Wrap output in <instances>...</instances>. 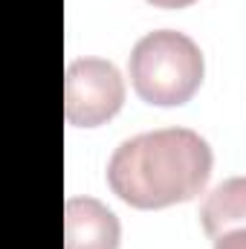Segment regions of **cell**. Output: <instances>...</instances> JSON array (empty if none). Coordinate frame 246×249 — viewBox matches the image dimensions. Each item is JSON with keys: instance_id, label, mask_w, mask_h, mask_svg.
<instances>
[{"instance_id": "cell-4", "label": "cell", "mask_w": 246, "mask_h": 249, "mask_svg": "<svg viewBox=\"0 0 246 249\" xmlns=\"http://www.w3.org/2000/svg\"><path fill=\"white\" fill-rule=\"evenodd\" d=\"M119 217L96 197H70L64 203V249H119Z\"/></svg>"}, {"instance_id": "cell-7", "label": "cell", "mask_w": 246, "mask_h": 249, "mask_svg": "<svg viewBox=\"0 0 246 249\" xmlns=\"http://www.w3.org/2000/svg\"><path fill=\"white\" fill-rule=\"evenodd\" d=\"M148 3H154V6H159V9H183V6H191V3H197V0H148Z\"/></svg>"}, {"instance_id": "cell-3", "label": "cell", "mask_w": 246, "mask_h": 249, "mask_svg": "<svg viewBox=\"0 0 246 249\" xmlns=\"http://www.w3.org/2000/svg\"><path fill=\"white\" fill-rule=\"evenodd\" d=\"M124 105V81L105 58H78L64 75V116L72 127H99Z\"/></svg>"}, {"instance_id": "cell-6", "label": "cell", "mask_w": 246, "mask_h": 249, "mask_svg": "<svg viewBox=\"0 0 246 249\" xmlns=\"http://www.w3.org/2000/svg\"><path fill=\"white\" fill-rule=\"evenodd\" d=\"M244 247H246L244 229H232V232L220 235V238H217V244H214V249H244Z\"/></svg>"}, {"instance_id": "cell-2", "label": "cell", "mask_w": 246, "mask_h": 249, "mask_svg": "<svg viewBox=\"0 0 246 249\" xmlns=\"http://www.w3.org/2000/svg\"><path fill=\"white\" fill-rule=\"evenodd\" d=\"M130 84L148 105H185L203 84L206 61L200 47L177 29H157L136 41L130 53Z\"/></svg>"}, {"instance_id": "cell-1", "label": "cell", "mask_w": 246, "mask_h": 249, "mask_svg": "<svg viewBox=\"0 0 246 249\" xmlns=\"http://www.w3.org/2000/svg\"><path fill=\"white\" fill-rule=\"evenodd\" d=\"M211 177V148L191 127H162L124 139L107 162L110 191L133 209L194 200Z\"/></svg>"}, {"instance_id": "cell-5", "label": "cell", "mask_w": 246, "mask_h": 249, "mask_svg": "<svg viewBox=\"0 0 246 249\" xmlns=\"http://www.w3.org/2000/svg\"><path fill=\"white\" fill-rule=\"evenodd\" d=\"M246 217V183L244 177H232L214 188L203 209H200V223L209 238H220L232 229H241Z\"/></svg>"}]
</instances>
